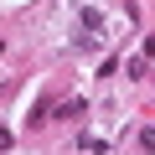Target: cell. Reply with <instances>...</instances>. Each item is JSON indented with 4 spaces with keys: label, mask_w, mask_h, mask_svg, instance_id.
<instances>
[{
    "label": "cell",
    "mask_w": 155,
    "mask_h": 155,
    "mask_svg": "<svg viewBox=\"0 0 155 155\" xmlns=\"http://www.w3.org/2000/svg\"><path fill=\"white\" fill-rule=\"evenodd\" d=\"M140 145H145V150L155 155V129H145V134H140Z\"/></svg>",
    "instance_id": "cell-1"
}]
</instances>
